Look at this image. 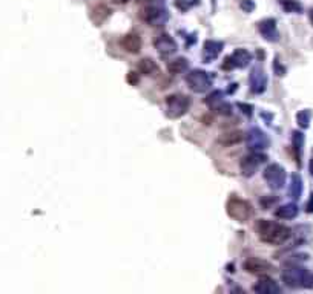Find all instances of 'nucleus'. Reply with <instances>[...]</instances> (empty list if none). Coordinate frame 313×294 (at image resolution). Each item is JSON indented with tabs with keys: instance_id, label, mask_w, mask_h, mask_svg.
<instances>
[{
	"instance_id": "obj_1",
	"label": "nucleus",
	"mask_w": 313,
	"mask_h": 294,
	"mask_svg": "<svg viewBox=\"0 0 313 294\" xmlns=\"http://www.w3.org/2000/svg\"><path fill=\"white\" fill-rule=\"evenodd\" d=\"M256 231H258V238L264 244H270V245H281L292 236V230L289 227L267 219L258 221Z\"/></svg>"
},
{
	"instance_id": "obj_2",
	"label": "nucleus",
	"mask_w": 313,
	"mask_h": 294,
	"mask_svg": "<svg viewBox=\"0 0 313 294\" xmlns=\"http://www.w3.org/2000/svg\"><path fill=\"white\" fill-rule=\"evenodd\" d=\"M281 279L290 288H313V273L298 264L289 265L283 271Z\"/></svg>"
},
{
	"instance_id": "obj_3",
	"label": "nucleus",
	"mask_w": 313,
	"mask_h": 294,
	"mask_svg": "<svg viewBox=\"0 0 313 294\" xmlns=\"http://www.w3.org/2000/svg\"><path fill=\"white\" fill-rule=\"evenodd\" d=\"M252 205L240 198H230L227 201V215L237 222H246L252 216Z\"/></svg>"
},
{
	"instance_id": "obj_4",
	"label": "nucleus",
	"mask_w": 313,
	"mask_h": 294,
	"mask_svg": "<svg viewBox=\"0 0 313 294\" xmlns=\"http://www.w3.org/2000/svg\"><path fill=\"white\" fill-rule=\"evenodd\" d=\"M190 101L186 95L174 94L166 98V113L169 118H180L189 110Z\"/></svg>"
},
{
	"instance_id": "obj_5",
	"label": "nucleus",
	"mask_w": 313,
	"mask_h": 294,
	"mask_svg": "<svg viewBox=\"0 0 313 294\" xmlns=\"http://www.w3.org/2000/svg\"><path fill=\"white\" fill-rule=\"evenodd\" d=\"M186 83L193 92L201 94V92H206L212 88V77L204 71L195 69L186 75Z\"/></svg>"
},
{
	"instance_id": "obj_6",
	"label": "nucleus",
	"mask_w": 313,
	"mask_h": 294,
	"mask_svg": "<svg viewBox=\"0 0 313 294\" xmlns=\"http://www.w3.org/2000/svg\"><path fill=\"white\" fill-rule=\"evenodd\" d=\"M286 170L280 164H270L264 169V180L267 181L269 187L273 190H280L286 184Z\"/></svg>"
},
{
	"instance_id": "obj_7",
	"label": "nucleus",
	"mask_w": 313,
	"mask_h": 294,
	"mask_svg": "<svg viewBox=\"0 0 313 294\" xmlns=\"http://www.w3.org/2000/svg\"><path fill=\"white\" fill-rule=\"evenodd\" d=\"M141 19L150 26H159L168 20V14L165 8L160 5H146L141 10Z\"/></svg>"
},
{
	"instance_id": "obj_8",
	"label": "nucleus",
	"mask_w": 313,
	"mask_h": 294,
	"mask_svg": "<svg viewBox=\"0 0 313 294\" xmlns=\"http://www.w3.org/2000/svg\"><path fill=\"white\" fill-rule=\"evenodd\" d=\"M267 156L259 153V152H253L247 156H244L240 162V169H241V175L246 176V178H249V176L255 175L256 170L259 169V165L266 162Z\"/></svg>"
},
{
	"instance_id": "obj_9",
	"label": "nucleus",
	"mask_w": 313,
	"mask_h": 294,
	"mask_svg": "<svg viewBox=\"0 0 313 294\" xmlns=\"http://www.w3.org/2000/svg\"><path fill=\"white\" fill-rule=\"evenodd\" d=\"M246 143H247V146H249L252 150L261 152V150H264V149L269 147L270 140H269V137H267L263 131H261V129L253 128V129H250V131L247 132Z\"/></svg>"
},
{
	"instance_id": "obj_10",
	"label": "nucleus",
	"mask_w": 313,
	"mask_h": 294,
	"mask_svg": "<svg viewBox=\"0 0 313 294\" xmlns=\"http://www.w3.org/2000/svg\"><path fill=\"white\" fill-rule=\"evenodd\" d=\"M252 60V55L246 49H235L232 55L224 58L223 68L224 69H233V68H246Z\"/></svg>"
},
{
	"instance_id": "obj_11",
	"label": "nucleus",
	"mask_w": 313,
	"mask_h": 294,
	"mask_svg": "<svg viewBox=\"0 0 313 294\" xmlns=\"http://www.w3.org/2000/svg\"><path fill=\"white\" fill-rule=\"evenodd\" d=\"M204 103H206L209 107H211L212 110H215L217 113H220V115H230V113H232V104H229V103L224 100L223 92H220V91L212 92L211 95H209V97L204 100Z\"/></svg>"
},
{
	"instance_id": "obj_12",
	"label": "nucleus",
	"mask_w": 313,
	"mask_h": 294,
	"mask_svg": "<svg viewBox=\"0 0 313 294\" xmlns=\"http://www.w3.org/2000/svg\"><path fill=\"white\" fill-rule=\"evenodd\" d=\"M244 270L250 274H269L272 273L275 268L270 262L267 261H263V259H259V258H249L244 261Z\"/></svg>"
},
{
	"instance_id": "obj_13",
	"label": "nucleus",
	"mask_w": 313,
	"mask_h": 294,
	"mask_svg": "<svg viewBox=\"0 0 313 294\" xmlns=\"http://www.w3.org/2000/svg\"><path fill=\"white\" fill-rule=\"evenodd\" d=\"M153 46H155V49L159 51L162 55H172V54H175L177 49H178L177 41H175L169 34H162V35H159V37H155Z\"/></svg>"
},
{
	"instance_id": "obj_14",
	"label": "nucleus",
	"mask_w": 313,
	"mask_h": 294,
	"mask_svg": "<svg viewBox=\"0 0 313 294\" xmlns=\"http://www.w3.org/2000/svg\"><path fill=\"white\" fill-rule=\"evenodd\" d=\"M250 88L255 94H263L267 88V77L261 68H253L250 72Z\"/></svg>"
},
{
	"instance_id": "obj_15",
	"label": "nucleus",
	"mask_w": 313,
	"mask_h": 294,
	"mask_svg": "<svg viewBox=\"0 0 313 294\" xmlns=\"http://www.w3.org/2000/svg\"><path fill=\"white\" fill-rule=\"evenodd\" d=\"M223 51V43L221 41H217V40H207L204 41V46H203V58L206 63H211L214 62L215 58L221 54Z\"/></svg>"
},
{
	"instance_id": "obj_16",
	"label": "nucleus",
	"mask_w": 313,
	"mask_h": 294,
	"mask_svg": "<svg viewBox=\"0 0 313 294\" xmlns=\"http://www.w3.org/2000/svg\"><path fill=\"white\" fill-rule=\"evenodd\" d=\"M253 291L258 294H278L281 292V286L273 279L263 277L253 285Z\"/></svg>"
},
{
	"instance_id": "obj_17",
	"label": "nucleus",
	"mask_w": 313,
	"mask_h": 294,
	"mask_svg": "<svg viewBox=\"0 0 313 294\" xmlns=\"http://www.w3.org/2000/svg\"><path fill=\"white\" fill-rule=\"evenodd\" d=\"M261 35H263L267 41H278L280 40V34H278V29H277V22L273 19H269V20H263L258 26Z\"/></svg>"
},
{
	"instance_id": "obj_18",
	"label": "nucleus",
	"mask_w": 313,
	"mask_h": 294,
	"mask_svg": "<svg viewBox=\"0 0 313 294\" xmlns=\"http://www.w3.org/2000/svg\"><path fill=\"white\" fill-rule=\"evenodd\" d=\"M122 46L129 54H138L141 51V38L137 34H128L122 38Z\"/></svg>"
},
{
	"instance_id": "obj_19",
	"label": "nucleus",
	"mask_w": 313,
	"mask_h": 294,
	"mask_svg": "<svg viewBox=\"0 0 313 294\" xmlns=\"http://www.w3.org/2000/svg\"><path fill=\"white\" fill-rule=\"evenodd\" d=\"M302 195V178L299 173H293L290 178V186H289V196L293 201H298Z\"/></svg>"
},
{
	"instance_id": "obj_20",
	"label": "nucleus",
	"mask_w": 313,
	"mask_h": 294,
	"mask_svg": "<svg viewBox=\"0 0 313 294\" xmlns=\"http://www.w3.org/2000/svg\"><path fill=\"white\" fill-rule=\"evenodd\" d=\"M298 213H299V210H298V205L295 202L284 204V205H281L275 210V216L280 218V219H293V218L298 216Z\"/></svg>"
},
{
	"instance_id": "obj_21",
	"label": "nucleus",
	"mask_w": 313,
	"mask_h": 294,
	"mask_svg": "<svg viewBox=\"0 0 313 294\" xmlns=\"http://www.w3.org/2000/svg\"><path fill=\"white\" fill-rule=\"evenodd\" d=\"M138 71L144 75H153L159 72V66H156V63L152 58H143L138 63Z\"/></svg>"
},
{
	"instance_id": "obj_22",
	"label": "nucleus",
	"mask_w": 313,
	"mask_h": 294,
	"mask_svg": "<svg viewBox=\"0 0 313 294\" xmlns=\"http://www.w3.org/2000/svg\"><path fill=\"white\" fill-rule=\"evenodd\" d=\"M240 141H243V134L241 132H227V134H223L218 138V143L223 144V146H233V144H238Z\"/></svg>"
},
{
	"instance_id": "obj_23",
	"label": "nucleus",
	"mask_w": 313,
	"mask_h": 294,
	"mask_svg": "<svg viewBox=\"0 0 313 294\" xmlns=\"http://www.w3.org/2000/svg\"><path fill=\"white\" fill-rule=\"evenodd\" d=\"M292 144H293V149H295V153H296V161L298 164H301L299 158H301V152H302V146H304V134L299 132V131H295L292 134Z\"/></svg>"
},
{
	"instance_id": "obj_24",
	"label": "nucleus",
	"mask_w": 313,
	"mask_h": 294,
	"mask_svg": "<svg viewBox=\"0 0 313 294\" xmlns=\"http://www.w3.org/2000/svg\"><path fill=\"white\" fill-rule=\"evenodd\" d=\"M168 69L172 74H181L187 69V60L186 58H175V60L168 63Z\"/></svg>"
},
{
	"instance_id": "obj_25",
	"label": "nucleus",
	"mask_w": 313,
	"mask_h": 294,
	"mask_svg": "<svg viewBox=\"0 0 313 294\" xmlns=\"http://www.w3.org/2000/svg\"><path fill=\"white\" fill-rule=\"evenodd\" d=\"M109 13H111V11H109V8H106V7H103V5L97 7V8L94 10V14H92L94 23H95V25H101L104 20L109 17Z\"/></svg>"
},
{
	"instance_id": "obj_26",
	"label": "nucleus",
	"mask_w": 313,
	"mask_h": 294,
	"mask_svg": "<svg viewBox=\"0 0 313 294\" xmlns=\"http://www.w3.org/2000/svg\"><path fill=\"white\" fill-rule=\"evenodd\" d=\"M310 120H311V110H308V109H304V110L296 113V121H298L299 128H302V129H307L310 126Z\"/></svg>"
},
{
	"instance_id": "obj_27",
	"label": "nucleus",
	"mask_w": 313,
	"mask_h": 294,
	"mask_svg": "<svg viewBox=\"0 0 313 294\" xmlns=\"http://www.w3.org/2000/svg\"><path fill=\"white\" fill-rule=\"evenodd\" d=\"M280 4L287 13H301L302 11V7L296 2V0H280Z\"/></svg>"
},
{
	"instance_id": "obj_28",
	"label": "nucleus",
	"mask_w": 313,
	"mask_h": 294,
	"mask_svg": "<svg viewBox=\"0 0 313 294\" xmlns=\"http://www.w3.org/2000/svg\"><path fill=\"white\" fill-rule=\"evenodd\" d=\"M253 2H252V0H241V8L246 11V13H250L252 10H253Z\"/></svg>"
},
{
	"instance_id": "obj_29",
	"label": "nucleus",
	"mask_w": 313,
	"mask_h": 294,
	"mask_svg": "<svg viewBox=\"0 0 313 294\" xmlns=\"http://www.w3.org/2000/svg\"><path fill=\"white\" fill-rule=\"evenodd\" d=\"M195 4H197V0H180V8L181 10H187L189 7H192Z\"/></svg>"
},
{
	"instance_id": "obj_30",
	"label": "nucleus",
	"mask_w": 313,
	"mask_h": 294,
	"mask_svg": "<svg viewBox=\"0 0 313 294\" xmlns=\"http://www.w3.org/2000/svg\"><path fill=\"white\" fill-rule=\"evenodd\" d=\"M128 83H131V85H137V83H138V75H137V72H129V74H128Z\"/></svg>"
},
{
	"instance_id": "obj_31",
	"label": "nucleus",
	"mask_w": 313,
	"mask_h": 294,
	"mask_svg": "<svg viewBox=\"0 0 313 294\" xmlns=\"http://www.w3.org/2000/svg\"><path fill=\"white\" fill-rule=\"evenodd\" d=\"M305 212L307 213H313V193L310 195V198H308V201L305 204Z\"/></svg>"
},
{
	"instance_id": "obj_32",
	"label": "nucleus",
	"mask_w": 313,
	"mask_h": 294,
	"mask_svg": "<svg viewBox=\"0 0 313 294\" xmlns=\"http://www.w3.org/2000/svg\"><path fill=\"white\" fill-rule=\"evenodd\" d=\"M238 106H240V109H241V110H244V113H246V115H252V107H250V106L243 104V103H240Z\"/></svg>"
},
{
	"instance_id": "obj_33",
	"label": "nucleus",
	"mask_w": 313,
	"mask_h": 294,
	"mask_svg": "<svg viewBox=\"0 0 313 294\" xmlns=\"http://www.w3.org/2000/svg\"><path fill=\"white\" fill-rule=\"evenodd\" d=\"M275 71H277V75H284V72H286V69L280 65V68H278V58L275 60Z\"/></svg>"
},
{
	"instance_id": "obj_34",
	"label": "nucleus",
	"mask_w": 313,
	"mask_h": 294,
	"mask_svg": "<svg viewBox=\"0 0 313 294\" xmlns=\"http://www.w3.org/2000/svg\"><path fill=\"white\" fill-rule=\"evenodd\" d=\"M114 4H117V5H125V4H128V2H131V0H112Z\"/></svg>"
},
{
	"instance_id": "obj_35",
	"label": "nucleus",
	"mask_w": 313,
	"mask_h": 294,
	"mask_svg": "<svg viewBox=\"0 0 313 294\" xmlns=\"http://www.w3.org/2000/svg\"><path fill=\"white\" fill-rule=\"evenodd\" d=\"M308 170H310V175L313 176V158L310 159V164H308Z\"/></svg>"
},
{
	"instance_id": "obj_36",
	"label": "nucleus",
	"mask_w": 313,
	"mask_h": 294,
	"mask_svg": "<svg viewBox=\"0 0 313 294\" xmlns=\"http://www.w3.org/2000/svg\"><path fill=\"white\" fill-rule=\"evenodd\" d=\"M308 17H310V22H311V25H313V10L310 11V16H308Z\"/></svg>"
}]
</instances>
